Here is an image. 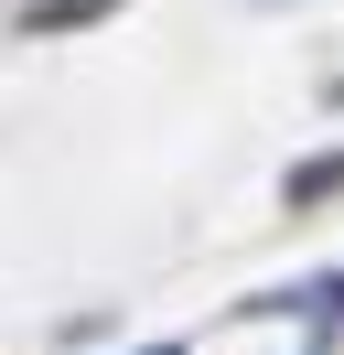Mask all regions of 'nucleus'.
Listing matches in <instances>:
<instances>
[{
  "label": "nucleus",
  "mask_w": 344,
  "mask_h": 355,
  "mask_svg": "<svg viewBox=\"0 0 344 355\" xmlns=\"http://www.w3.org/2000/svg\"><path fill=\"white\" fill-rule=\"evenodd\" d=\"M334 183H344V162H301V173H291V205H322Z\"/></svg>",
  "instance_id": "obj_1"
}]
</instances>
